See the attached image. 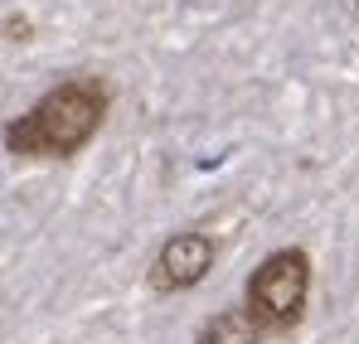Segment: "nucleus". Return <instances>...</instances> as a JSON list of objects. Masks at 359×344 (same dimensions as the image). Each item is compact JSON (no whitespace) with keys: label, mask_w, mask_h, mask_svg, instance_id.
I'll use <instances>...</instances> for the list:
<instances>
[{"label":"nucleus","mask_w":359,"mask_h":344,"mask_svg":"<svg viewBox=\"0 0 359 344\" xmlns=\"http://www.w3.org/2000/svg\"><path fill=\"white\" fill-rule=\"evenodd\" d=\"M112 112V83L97 73H73L54 83L34 107L5 121V151L15 160H73Z\"/></svg>","instance_id":"nucleus-1"},{"label":"nucleus","mask_w":359,"mask_h":344,"mask_svg":"<svg viewBox=\"0 0 359 344\" xmlns=\"http://www.w3.org/2000/svg\"><path fill=\"white\" fill-rule=\"evenodd\" d=\"M311 252L301 242H287L267 252L248 282H243V310L262 325V335H292L311 310Z\"/></svg>","instance_id":"nucleus-2"},{"label":"nucleus","mask_w":359,"mask_h":344,"mask_svg":"<svg viewBox=\"0 0 359 344\" xmlns=\"http://www.w3.org/2000/svg\"><path fill=\"white\" fill-rule=\"evenodd\" d=\"M219 262V238L199 228H180L161 242V252L151 257V291L156 296H180V291H194Z\"/></svg>","instance_id":"nucleus-3"},{"label":"nucleus","mask_w":359,"mask_h":344,"mask_svg":"<svg viewBox=\"0 0 359 344\" xmlns=\"http://www.w3.org/2000/svg\"><path fill=\"white\" fill-rule=\"evenodd\" d=\"M262 325L243 310V305H229V310H214L204 325H199V335L194 344H262Z\"/></svg>","instance_id":"nucleus-4"},{"label":"nucleus","mask_w":359,"mask_h":344,"mask_svg":"<svg viewBox=\"0 0 359 344\" xmlns=\"http://www.w3.org/2000/svg\"><path fill=\"white\" fill-rule=\"evenodd\" d=\"M0 34H5L10 44H29V34H34V25H29L25 15H10V20H0Z\"/></svg>","instance_id":"nucleus-5"}]
</instances>
